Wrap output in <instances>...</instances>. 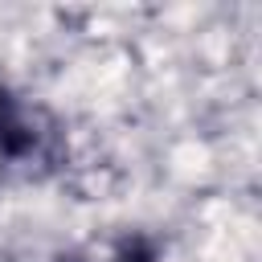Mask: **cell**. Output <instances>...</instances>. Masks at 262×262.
<instances>
[{"instance_id":"6da1fadb","label":"cell","mask_w":262,"mask_h":262,"mask_svg":"<svg viewBox=\"0 0 262 262\" xmlns=\"http://www.w3.org/2000/svg\"><path fill=\"white\" fill-rule=\"evenodd\" d=\"M45 147H49V127L41 123V111L20 90L0 82V164L29 168L33 160L45 156Z\"/></svg>"},{"instance_id":"7a4b0ae2","label":"cell","mask_w":262,"mask_h":262,"mask_svg":"<svg viewBox=\"0 0 262 262\" xmlns=\"http://www.w3.org/2000/svg\"><path fill=\"white\" fill-rule=\"evenodd\" d=\"M106 262H160V258H156V250H151L147 242H127V246H119Z\"/></svg>"}]
</instances>
